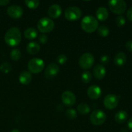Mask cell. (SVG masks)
Listing matches in <instances>:
<instances>
[{"label": "cell", "instance_id": "cell-1", "mask_svg": "<svg viewBox=\"0 0 132 132\" xmlns=\"http://www.w3.org/2000/svg\"><path fill=\"white\" fill-rule=\"evenodd\" d=\"M4 40L6 45L14 47L19 45L21 41V33L18 27H12L6 32Z\"/></svg>", "mask_w": 132, "mask_h": 132}, {"label": "cell", "instance_id": "cell-2", "mask_svg": "<svg viewBox=\"0 0 132 132\" xmlns=\"http://www.w3.org/2000/svg\"><path fill=\"white\" fill-rule=\"evenodd\" d=\"M81 26L82 29L86 33H93L97 30L99 23L97 18L88 15L82 18Z\"/></svg>", "mask_w": 132, "mask_h": 132}, {"label": "cell", "instance_id": "cell-3", "mask_svg": "<svg viewBox=\"0 0 132 132\" xmlns=\"http://www.w3.org/2000/svg\"><path fill=\"white\" fill-rule=\"evenodd\" d=\"M55 27L54 21L50 18L44 17L40 19L37 23V28L41 32L44 34L51 32Z\"/></svg>", "mask_w": 132, "mask_h": 132}, {"label": "cell", "instance_id": "cell-4", "mask_svg": "<svg viewBox=\"0 0 132 132\" xmlns=\"http://www.w3.org/2000/svg\"><path fill=\"white\" fill-rule=\"evenodd\" d=\"M108 7L112 12L120 15L126 11L127 5L123 0H111L108 2Z\"/></svg>", "mask_w": 132, "mask_h": 132}, {"label": "cell", "instance_id": "cell-5", "mask_svg": "<svg viewBox=\"0 0 132 132\" xmlns=\"http://www.w3.org/2000/svg\"><path fill=\"white\" fill-rule=\"evenodd\" d=\"M27 67L30 72L39 73L43 70L45 68V63L39 58H33L28 61Z\"/></svg>", "mask_w": 132, "mask_h": 132}, {"label": "cell", "instance_id": "cell-6", "mask_svg": "<svg viewBox=\"0 0 132 132\" xmlns=\"http://www.w3.org/2000/svg\"><path fill=\"white\" fill-rule=\"evenodd\" d=\"M94 57L91 53L86 52L82 54L79 58V64L81 68L84 70H88L94 65Z\"/></svg>", "mask_w": 132, "mask_h": 132}, {"label": "cell", "instance_id": "cell-7", "mask_svg": "<svg viewBox=\"0 0 132 132\" xmlns=\"http://www.w3.org/2000/svg\"><path fill=\"white\" fill-rule=\"evenodd\" d=\"M90 122L95 126H99L104 123L106 120V115L101 110H95L90 115Z\"/></svg>", "mask_w": 132, "mask_h": 132}, {"label": "cell", "instance_id": "cell-8", "mask_svg": "<svg viewBox=\"0 0 132 132\" xmlns=\"http://www.w3.org/2000/svg\"><path fill=\"white\" fill-rule=\"evenodd\" d=\"M82 15V11L79 7L76 6H70L64 12V17L66 19L70 21L78 20Z\"/></svg>", "mask_w": 132, "mask_h": 132}, {"label": "cell", "instance_id": "cell-9", "mask_svg": "<svg viewBox=\"0 0 132 132\" xmlns=\"http://www.w3.org/2000/svg\"><path fill=\"white\" fill-rule=\"evenodd\" d=\"M59 67L56 63H50L48 65L45 71V77L47 79H52L59 73Z\"/></svg>", "mask_w": 132, "mask_h": 132}, {"label": "cell", "instance_id": "cell-10", "mask_svg": "<svg viewBox=\"0 0 132 132\" xmlns=\"http://www.w3.org/2000/svg\"><path fill=\"white\" fill-rule=\"evenodd\" d=\"M119 104V98L113 94H108L104 99V105L108 110L115 109Z\"/></svg>", "mask_w": 132, "mask_h": 132}, {"label": "cell", "instance_id": "cell-11", "mask_svg": "<svg viewBox=\"0 0 132 132\" xmlns=\"http://www.w3.org/2000/svg\"><path fill=\"white\" fill-rule=\"evenodd\" d=\"M61 100L64 105L72 106L76 103V97L72 92L64 91L61 95Z\"/></svg>", "mask_w": 132, "mask_h": 132}, {"label": "cell", "instance_id": "cell-12", "mask_svg": "<svg viewBox=\"0 0 132 132\" xmlns=\"http://www.w3.org/2000/svg\"><path fill=\"white\" fill-rule=\"evenodd\" d=\"M7 14L13 19H19L23 15V10L21 7L18 5H11L9 6L6 10Z\"/></svg>", "mask_w": 132, "mask_h": 132}, {"label": "cell", "instance_id": "cell-13", "mask_svg": "<svg viewBox=\"0 0 132 132\" xmlns=\"http://www.w3.org/2000/svg\"><path fill=\"white\" fill-rule=\"evenodd\" d=\"M102 90L99 86L92 85L88 88L87 94L89 98L91 99H97L101 97Z\"/></svg>", "mask_w": 132, "mask_h": 132}, {"label": "cell", "instance_id": "cell-14", "mask_svg": "<svg viewBox=\"0 0 132 132\" xmlns=\"http://www.w3.org/2000/svg\"><path fill=\"white\" fill-rule=\"evenodd\" d=\"M62 14V8L58 4H53L48 10V14L52 19H57Z\"/></svg>", "mask_w": 132, "mask_h": 132}, {"label": "cell", "instance_id": "cell-15", "mask_svg": "<svg viewBox=\"0 0 132 132\" xmlns=\"http://www.w3.org/2000/svg\"><path fill=\"white\" fill-rule=\"evenodd\" d=\"M93 73L95 78L98 80H101L105 77L106 70L105 67L102 64H97L93 70Z\"/></svg>", "mask_w": 132, "mask_h": 132}, {"label": "cell", "instance_id": "cell-16", "mask_svg": "<svg viewBox=\"0 0 132 132\" xmlns=\"http://www.w3.org/2000/svg\"><path fill=\"white\" fill-rule=\"evenodd\" d=\"M32 76L30 72L24 71L21 73V74L19 76V81L20 83L22 85H27L30 84L32 81Z\"/></svg>", "mask_w": 132, "mask_h": 132}, {"label": "cell", "instance_id": "cell-17", "mask_svg": "<svg viewBox=\"0 0 132 132\" xmlns=\"http://www.w3.org/2000/svg\"><path fill=\"white\" fill-rule=\"evenodd\" d=\"M95 14H96L97 19L101 21H104L108 18V11L105 7H99L96 10Z\"/></svg>", "mask_w": 132, "mask_h": 132}, {"label": "cell", "instance_id": "cell-18", "mask_svg": "<svg viewBox=\"0 0 132 132\" xmlns=\"http://www.w3.org/2000/svg\"><path fill=\"white\" fill-rule=\"evenodd\" d=\"M127 58L126 54L122 52L117 53L114 57V63L117 67H122L126 63Z\"/></svg>", "mask_w": 132, "mask_h": 132}, {"label": "cell", "instance_id": "cell-19", "mask_svg": "<svg viewBox=\"0 0 132 132\" xmlns=\"http://www.w3.org/2000/svg\"><path fill=\"white\" fill-rule=\"evenodd\" d=\"M40 50V46L37 43L30 42L27 45V51L28 54L31 55L37 54Z\"/></svg>", "mask_w": 132, "mask_h": 132}, {"label": "cell", "instance_id": "cell-20", "mask_svg": "<svg viewBox=\"0 0 132 132\" xmlns=\"http://www.w3.org/2000/svg\"><path fill=\"white\" fill-rule=\"evenodd\" d=\"M128 117L127 112L124 110H120L115 115V121L119 124H122L127 120Z\"/></svg>", "mask_w": 132, "mask_h": 132}, {"label": "cell", "instance_id": "cell-21", "mask_svg": "<svg viewBox=\"0 0 132 132\" xmlns=\"http://www.w3.org/2000/svg\"><path fill=\"white\" fill-rule=\"evenodd\" d=\"M38 35L37 31L34 28H28L24 32V36L26 39L29 40L36 38Z\"/></svg>", "mask_w": 132, "mask_h": 132}, {"label": "cell", "instance_id": "cell-22", "mask_svg": "<svg viewBox=\"0 0 132 132\" xmlns=\"http://www.w3.org/2000/svg\"><path fill=\"white\" fill-rule=\"evenodd\" d=\"M77 111L82 115H86L90 113V108L86 103H81L77 106Z\"/></svg>", "mask_w": 132, "mask_h": 132}, {"label": "cell", "instance_id": "cell-23", "mask_svg": "<svg viewBox=\"0 0 132 132\" xmlns=\"http://www.w3.org/2000/svg\"><path fill=\"white\" fill-rule=\"evenodd\" d=\"M97 32L98 34H99V36H101V37H107V36L109 35L110 30L109 28H108L106 26L103 24V25H101L98 27Z\"/></svg>", "mask_w": 132, "mask_h": 132}, {"label": "cell", "instance_id": "cell-24", "mask_svg": "<svg viewBox=\"0 0 132 132\" xmlns=\"http://www.w3.org/2000/svg\"><path fill=\"white\" fill-rule=\"evenodd\" d=\"M12 70V66L9 62H4L0 66V70L4 73H8Z\"/></svg>", "mask_w": 132, "mask_h": 132}, {"label": "cell", "instance_id": "cell-25", "mask_svg": "<svg viewBox=\"0 0 132 132\" xmlns=\"http://www.w3.org/2000/svg\"><path fill=\"white\" fill-rule=\"evenodd\" d=\"M24 3L30 9H35L38 7L40 1L39 0H26L24 1Z\"/></svg>", "mask_w": 132, "mask_h": 132}, {"label": "cell", "instance_id": "cell-26", "mask_svg": "<svg viewBox=\"0 0 132 132\" xmlns=\"http://www.w3.org/2000/svg\"><path fill=\"white\" fill-rule=\"evenodd\" d=\"M10 58L12 59L13 61H18L21 58V54L20 50L18 49L15 48L13 49L10 52Z\"/></svg>", "mask_w": 132, "mask_h": 132}, {"label": "cell", "instance_id": "cell-27", "mask_svg": "<svg viewBox=\"0 0 132 132\" xmlns=\"http://www.w3.org/2000/svg\"><path fill=\"white\" fill-rule=\"evenodd\" d=\"M81 79L85 83H89L92 80V73L88 71L84 72L81 75Z\"/></svg>", "mask_w": 132, "mask_h": 132}, {"label": "cell", "instance_id": "cell-28", "mask_svg": "<svg viewBox=\"0 0 132 132\" xmlns=\"http://www.w3.org/2000/svg\"><path fill=\"white\" fill-rule=\"evenodd\" d=\"M65 116L70 119H74L77 117V112L75 110L70 108L66 111Z\"/></svg>", "mask_w": 132, "mask_h": 132}, {"label": "cell", "instance_id": "cell-29", "mask_svg": "<svg viewBox=\"0 0 132 132\" xmlns=\"http://www.w3.org/2000/svg\"><path fill=\"white\" fill-rule=\"evenodd\" d=\"M126 23V19H125V17L122 15H118L116 18V24L117 27H123Z\"/></svg>", "mask_w": 132, "mask_h": 132}, {"label": "cell", "instance_id": "cell-30", "mask_svg": "<svg viewBox=\"0 0 132 132\" xmlns=\"http://www.w3.org/2000/svg\"><path fill=\"white\" fill-rule=\"evenodd\" d=\"M67 57L64 54H61L57 57V62L60 64H63L67 62Z\"/></svg>", "mask_w": 132, "mask_h": 132}, {"label": "cell", "instance_id": "cell-31", "mask_svg": "<svg viewBox=\"0 0 132 132\" xmlns=\"http://www.w3.org/2000/svg\"><path fill=\"white\" fill-rule=\"evenodd\" d=\"M39 41L41 44H46L48 41V37L45 34H41L39 36Z\"/></svg>", "mask_w": 132, "mask_h": 132}, {"label": "cell", "instance_id": "cell-32", "mask_svg": "<svg viewBox=\"0 0 132 132\" xmlns=\"http://www.w3.org/2000/svg\"><path fill=\"white\" fill-rule=\"evenodd\" d=\"M100 61H101V63L103 64H108V62H109V61H110L109 57H108V55H103V56L101 57Z\"/></svg>", "mask_w": 132, "mask_h": 132}, {"label": "cell", "instance_id": "cell-33", "mask_svg": "<svg viewBox=\"0 0 132 132\" xmlns=\"http://www.w3.org/2000/svg\"><path fill=\"white\" fill-rule=\"evenodd\" d=\"M126 48L128 51L132 52V40H130L126 42Z\"/></svg>", "mask_w": 132, "mask_h": 132}, {"label": "cell", "instance_id": "cell-34", "mask_svg": "<svg viewBox=\"0 0 132 132\" xmlns=\"http://www.w3.org/2000/svg\"><path fill=\"white\" fill-rule=\"evenodd\" d=\"M126 16H127L128 19L130 21H132V7L130 8L127 12V14H126Z\"/></svg>", "mask_w": 132, "mask_h": 132}, {"label": "cell", "instance_id": "cell-35", "mask_svg": "<svg viewBox=\"0 0 132 132\" xmlns=\"http://www.w3.org/2000/svg\"><path fill=\"white\" fill-rule=\"evenodd\" d=\"M9 0H0V6H6L9 3Z\"/></svg>", "mask_w": 132, "mask_h": 132}, {"label": "cell", "instance_id": "cell-36", "mask_svg": "<svg viewBox=\"0 0 132 132\" xmlns=\"http://www.w3.org/2000/svg\"><path fill=\"white\" fill-rule=\"evenodd\" d=\"M128 128L130 130L132 131V117L128 120Z\"/></svg>", "mask_w": 132, "mask_h": 132}, {"label": "cell", "instance_id": "cell-37", "mask_svg": "<svg viewBox=\"0 0 132 132\" xmlns=\"http://www.w3.org/2000/svg\"><path fill=\"white\" fill-rule=\"evenodd\" d=\"M11 132H20V131H19V130H18V129H14L13 130H12Z\"/></svg>", "mask_w": 132, "mask_h": 132}]
</instances>
